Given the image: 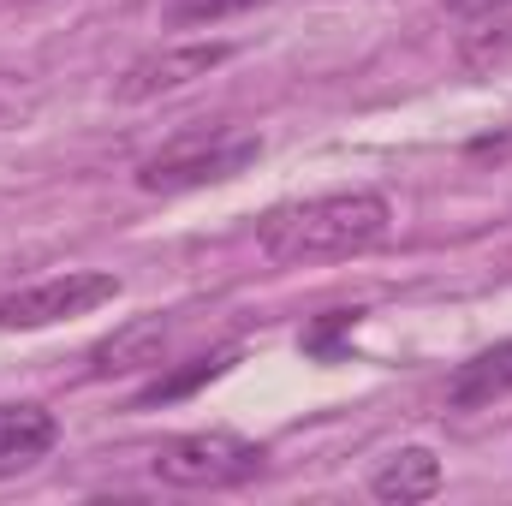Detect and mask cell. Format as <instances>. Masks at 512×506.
I'll return each instance as SVG.
<instances>
[{"instance_id": "cell-6", "label": "cell", "mask_w": 512, "mask_h": 506, "mask_svg": "<svg viewBox=\"0 0 512 506\" xmlns=\"http://www.w3.org/2000/svg\"><path fill=\"white\" fill-rule=\"evenodd\" d=\"M54 441H60L54 411H42V405H0V477L30 471L36 459L54 453Z\"/></svg>"}, {"instance_id": "cell-9", "label": "cell", "mask_w": 512, "mask_h": 506, "mask_svg": "<svg viewBox=\"0 0 512 506\" xmlns=\"http://www.w3.org/2000/svg\"><path fill=\"white\" fill-rule=\"evenodd\" d=\"M512 393V340L477 352L471 364H459L447 381V405H495Z\"/></svg>"}, {"instance_id": "cell-10", "label": "cell", "mask_w": 512, "mask_h": 506, "mask_svg": "<svg viewBox=\"0 0 512 506\" xmlns=\"http://www.w3.org/2000/svg\"><path fill=\"white\" fill-rule=\"evenodd\" d=\"M459 60L471 72H495V66H512V18H489V30H471Z\"/></svg>"}, {"instance_id": "cell-8", "label": "cell", "mask_w": 512, "mask_h": 506, "mask_svg": "<svg viewBox=\"0 0 512 506\" xmlns=\"http://www.w3.org/2000/svg\"><path fill=\"white\" fill-rule=\"evenodd\" d=\"M167 352V322L161 316H143V322H126L114 340H102L90 352V376L108 381V376H137V370H155Z\"/></svg>"}, {"instance_id": "cell-1", "label": "cell", "mask_w": 512, "mask_h": 506, "mask_svg": "<svg viewBox=\"0 0 512 506\" xmlns=\"http://www.w3.org/2000/svg\"><path fill=\"white\" fill-rule=\"evenodd\" d=\"M393 227L382 191H322L304 203H280L256 221V251L280 268H310V262H340L370 245H382Z\"/></svg>"}, {"instance_id": "cell-5", "label": "cell", "mask_w": 512, "mask_h": 506, "mask_svg": "<svg viewBox=\"0 0 512 506\" xmlns=\"http://www.w3.org/2000/svg\"><path fill=\"white\" fill-rule=\"evenodd\" d=\"M227 60H233L227 42H173V48H155V54L131 60L126 72H120V102H155L167 90H185V84L209 78Z\"/></svg>"}, {"instance_id": "cell-3", "label": "cell", "mask_w": 512, "mask_h": 506, "mask_svg": "<svg viewBox=\"0 0 512 506\" xmlns=\"http://www.w3.org/2000/svg\"><path fill=\"white\" fill-rule=\"evenodd\" d=\"M262 459L268 453L245 435H233V429H191V435L161 441L149 471L167 489H233V483H251L262 471Z\"/></svg>"}, {"instance_id": "cell-11", "label": "cell", "mask_w": 512, "mask_h": 506, "mask_svg": "<svg viewBox=\"0 0 512 506\" xmlns=\"http://www.w3.org/2000/svg\"><path fill=\"white\" fill-rule=\"evenodd\" d=\"M262 0H167V24L173 30H203V24H221V18H233V12H251Z\"/></svg>"}, {"instance_id": "cell-4", "label": "cell", "mask_w": 512, "mask_h": 506, "mask_svg": "<svg viewBox=\"0 0 512 506\" xmlns=\"http://www.w3.org/2000/svg\"><path fill=\"white\" fill-rule=\"evenodd\" d=\"M120 298V280L102 274V268H66L54 280H36V286H18L0 298V334H30V328H54V322H72V316H90L102 304Z\"/></svg>"}, {"instance_id": "cell-12", "label": "cell", "mask_w": 512, "mask_h": 506, "mask_svg": "<svg viewBox=\"0 0 512 506\" xmlns=\"http://www.w3.org/2000/svg\"><path fill=\"white\" fill-rule=\"evenodd\" d=\"M239 352H221V358H197L185 376H173V381H155V387H143V399L137 405H167V399H179V393H191V387H203V381H215L227 364H233Z\"/></svg>"}, {"instance_id": "cell-2", "label": "cell", "mask_w": 512, "mask_h": 506, "mask_svg": "<svg viewBox=\"0 0 512 506\" xmlns=\"http://www.w3.org/2000/svg\"><path fill=\"white\" fill-rule=\"evenodd\" d=\"M262 155V137L245 126H191L179 137H167L155 155L137 161V191L149 197H179V191H203L221 179H239Z\"/></svg>"}, {"instance_id": "cell-7", "label": "cell", "mask_w": 512, "mask_h": 506, "mask_svg": "<svg viewBox=\"0 0 512 506\" xmlns=\"http://www.w3.org/2000/svg\"><path fill=\"white\" fill-rule=\"evenodd\" d=\"M370 495L387 506H411V501H435L441 495V459L429 447H399L370 471Z\"/></svg>"}, {"instance_id": "cell-13", "label": "cell", "mask_w": 512, "mask_h": 506, "mask_svg": "<svg viewBox=\"0 0 512 506\" xmlns=\"http://www.w3.org/2000/svg\"><path fill=\"white\" fill-rule=\"evenodd\" d=\"M453 18H495V12H507L512 0H441Z\"/></svg>"}]
</instances>
